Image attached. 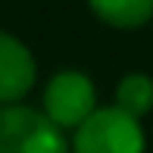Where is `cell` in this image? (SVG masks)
Wrapping results in <instances>:
<instances>
[{
	"label": "cell",
	"instance_id": "obj_1",
	"mask_svg": "<svg viewBox=\"0 0 153 153\" xmlns=\"http://www.w3.org/2000/svg\"><path fill=\"white\" fill-rule=\"evenodd\" d=\"M0 153H72V137L44 109L0 103Z\"/></svg>",
	"mask_w": 153,
	"mask_h": 153
},
{
	"label": "cell",
	"instance_id": "obj_2",
	"mask_svg": "<svg viewBox=\"0 0 153 153\" xmlns=\"http://www.w3.org/2000/svg\"><path fill=\"white\" fill-rule=\"evenodd\" d=\"M72 153H147V134L122 106H97L72 131Z\"/></svg>",
	"mask_w": 153,
	"mask_h": 153
},
{
	"label": "cell",
	"instance_id": "obj_3",
	"mask_svg": "<svg viewBox=\"0 0 153 153\" xmlns=\"http://www.w3.org/2000/svg\"><path fill=\"white\" fill-rule=\"evenodd\" d=\"M41 109L50 116L59 128L75 131L88 116L97 109V88L85 72L75 69H62L56 72L44 88L41 97Z\"/></svg>",
	"mask_w": 153,
	"mask_h": 153
},
{
	"label": "cell",
	"instance_id": "obj_4",
	"mask_svg": "<svg viewBox=\"0 0 153 153\" xmlns=\"http://www.w3.org/2000/svg\"><path fill=\"white\" fill-rule=\"evenodd\" d=\"M38 81V62L19 38L0 31V103H19Z\"/></svg>",
	"mask_w": 153,
	"mask_h": 153
},
{
	"label": "cell",
	"instance_id": "obj_5",
	"mask_svg": "<svg viewBox=\"0 0 153 153\" xmlns=\"http://www.w3.org/2000/svg\"><path fill=\"white\" fill-rule=\"evenodd\" d=\"M88 6L113 28H141L153 19V0H88Z\"/></svg>",
	"mask_w": 153,
	"mask_h": 153
},
{
	"label": "cell",
	"instance_id": "obj_6",
	"mask_svg": "<svg viewBox=\"0 0 153 153\" xmlns=\"http://www.w3.org/2000/svg\"><path fill=\"white\" fill-rule=\"evenodd\" d=\"M116 106H122L125 113L137 116V119H144V116L153 109V78L144 72H131L125 75V78L116 85Z\"/></svg>",
	"mask_w": 153,
	"mask_h": 153
}]
</instances>
